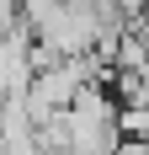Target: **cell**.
<instances>
[{
  "label": "cell",
  "mask_w": 149,
  "mask_h": 155,
  "mask_svg": "<svg viewBox=\"0 0 149 155\" xmlns=\"http://www.w3.org/2000/svg\"><path fill=\"white\" fill-rule=\"evenodd\" d=\"M117 155H149V139H128V134H122V144H117Z\"/></svg>",
  "instance_id": "cell-1"
}]
</instances>
